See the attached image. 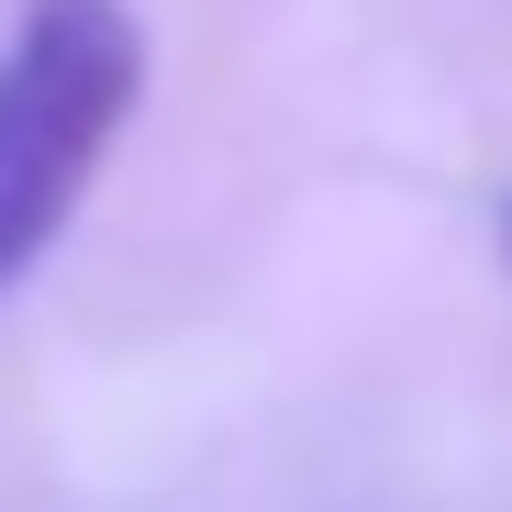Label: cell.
Returning <instances> with one entry per match:
<instances>
[{
	"label": "cell",
	"mask_w": 512,
	"mask_h": 512,
	"mask_svg": "<svg viewBox=\"0 0 512 512\" xmlns=\"http://www.w3.org/2000/svg\"><path fill=\"white\" fill-rule=\"evenodd\" d=\"M145 101L134 0H34L0 45V290L56 245L112 134Z\"/></svg>",
	"instance_id": "cell-1"
}]
</instances>
